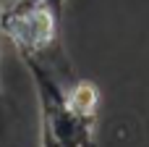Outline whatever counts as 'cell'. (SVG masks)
Returning <instances> with one entry per match:
<instances>
[{"mask_svg":"<svg viewBox=\"0 0 149 147\" xmlns=\"http://www.w3.org/2000/svg\"><path fill=\"white\" fill-rule=\"evenodd\" d=\"M60 13L45 0H3L0 3V29L3 39L26 63H37L55 74L60 82L76 79V71L63 50L60 39Z\"/></svg>","mask_w":149,"mask_h":147,"instance_id":"1","label":"cell"},{"mask_svg":"<svg viewBox=\"0 0 149 147\" xmlns=\"http://www.w3.org/2000/svg\"><path fill=\"white\" fill-rule=\"evenodd\" d=\"M0 53H3V29H0ZM5 124H8L5 121V92H3V79H0V134L5 132Z\"/></svg>","mask_w":149,"mask_h":147,"instance_id":"2","label":"cell"},{"mask_svg":"<svg viewBox=\"0 0 149 147\" xmlns=\"http://www.w3.org/2000/svg\"><path fill=\"white\" fill-rule=\"evenodd\" d=\"M45 3H50V5H52V8H58V11H63V8H65V3H68V0H45Z\"/></svg>","mask_w":149,"mask_h":147,"instance_id":"3","label":"cell"}]
</instances>
